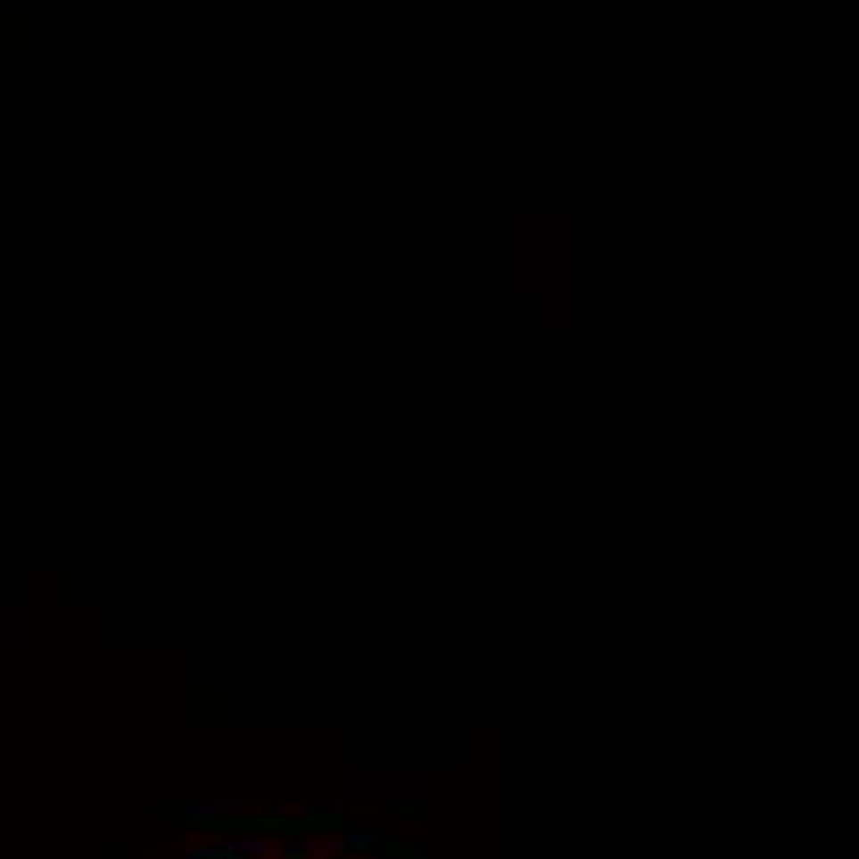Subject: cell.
Returning <instances> with one entry per match:
<instances>
[{
  "mask_svg": "<svg viewBox=\"0 0 859 859\" xmlns=\"http://www.w3.org/2000/svg\"><path fill=\"white\" fill-rule=\"evenodd\" d=\"M346 845H356V849H371V845H376V830H351V835H346Z\"/></svg>",
  "mask_w": 859,
  "mask_h": 859,
  "instance_id": "cell-1",
  "label": "cell"
}]
</instances>
